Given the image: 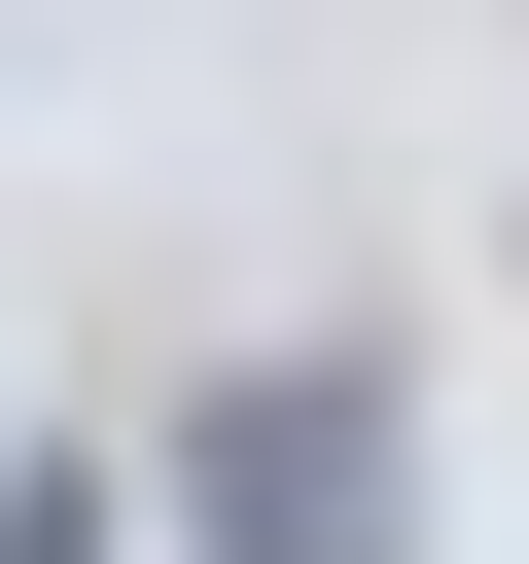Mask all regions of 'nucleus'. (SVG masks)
<instances>
[{
	"mask_svg": "<svg viewBox=\"0 0 529 564\" xmlns=\"http://www.w3.org/2000/svg\"><path fill=\"white\" fill-rule=\"evenodd\" d=\"M176 529L212 564H423V388L388 352H212L176 388Z\"/></svg>",
	"mask_w": 529,
	"mask_h": 564,
	"instance_id": "f257e3e1",
	"label": "nucleus"
},
{
	"mask_svg": "<svg viewBox=\"0 0 529 564\" xmlns=\"http://www.w3.org/2000/svg\"><path fill=\"white\" fill-rule=\"evenodd\" d=\"M0 564H106V458H35V494H0Z\"/></svg>",
	"mask_w": 529,
	"mask_h": 564,
	"instance_id": "f03ea898",
	"label": "nucleus"
}]
</instances>
